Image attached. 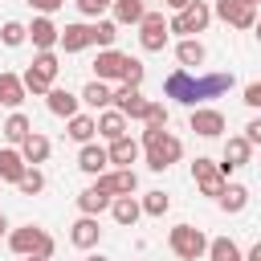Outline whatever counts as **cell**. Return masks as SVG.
<instances>
[{
	"label": "cell",
	"mask_w": 261,
	"mask_h": 261,
	"mask_svg": "<svg viewBox=\"0 0 261 261\" xmlns=\"http://www.w3.org/2000/svg\"><path fill=\"white\" fill-rule=\"evenodd\" d=\"M110 216H114L122 228H135V224H139V216H143L139 196H114V200H110Z\"/></svg>",
	"instance_id": "obj_23"
},
{
	"label": "cell",
	"mask_w": 261,
	"mask_h": 261,
	"mask_svg": "<svg viewBox=\"0 0 261 261\" xmlns=\"http://www.w3.org/2000/svg\"><path fill=\"white\" fill-rule=\"evenodd\" d=\"M212 24V4L208 0H188L175 16H167V33H179V37H196Z\"/></svg>",
	"instance_id": "obj_4"
},
{
	"label": "cell",
	"mask_w": 261,
	"mask_h": 261,
	"mask_svg": "<svg viewBox=\"0 0 261 261\" xmlns=\"http://www.w3.org/2000/svg\"><path fill=\"white\" fill-rule=\"evenodd\" d=\"M245 261H261V241H257V245H253V249L245 253Z\"/></svg>",
	"instance_id": "obj_44"
},
{
	"label": "cell",
	"mask_w": 261,
	"mask_h": 261,
	"mask_svg": "<svg viewBox=\"0 0 261 261\" xmlns=\"http://www.w3.org/2000/svg\"><path fill=\"white\" fill-rule=\"evenodd\" d=\"M163 4H167V8H171V12H179V8H184V4H188V0H163Z\"/></svg>",
	"instance_id": "obj_46"
},
{
	"label": "cell",
	"mask_w": 261,
	"mask_h": 261,
	"mask_svg": "<svg viewBox=\"0 0 261 261\" xmlns=\"http://www.w3.org/2000/svg\"><path fill=\"white\" fill-rule=\"evenodd\" d=\"M245 139H249V143H253V147H261V114H257V118H249V122H245Z\"/></svg>",
	"instance_id": "obj_43"
},
{
	"label": "cell",
	"mask_w": 261,
	"mask_h": 261,
	"mask_svg": "<svg viewBox=\"0 0 261 261\" xmlns=\"http://www.w3.org/2000/svg\"><path fill=\"white\" fill-rule=\"evenodd\" d=\"M192 179H196V188H200L204 196H212V200H216V196L224 192V184H228V179L220 175V163L208 159V155H196V163H192Z\"/></svg>",
	"instance_id": "obj_9"
},
{
	"label": "cell",
	"mask_w": 261,
	"mask_h": 261,
	"mask_svg": "<svg viewBox=\"0 0 261 261\" xmlns=\"http://www.w3.org/2000/svg\"><path fill=\"white\" fill-rule=\"evenodd\" d=\"M237 86V73L232 69H220V73H192V69H184V65H175L167 77H163V94L171 98V102H179V106H204V102H212V98H220V94H228Z\"/></svg>",
	"instance_id": "obj_1"
},
{
	"label": "cell",
	"mask_w": 261,
	"mask_h": 261,
	"mask_svg": "<svg viewBox=\"0 0 261 261\" xmlns=\"http://www.w3.org/2000/svg\"><path fill=\"white\" fill-rule=\"evenodd\" d=\"M0 41H4L8 49H20V45L29 41V24H20V20H4V24H0Z\"/></svg>",
	"instance_id": "obj_35"
},
{
	"label": "cell",
	"mask_w": 261,
	"mask_h": 261,
	"mask_svg": "<svg viewBox=\"0 0 261 261\" xmlns=\"http://www.w3.org/2000/svg\"><path fill=\"white\" fill-rule=\"evenodd\" d=\"M16 188H20V196H41L45 192V171L41 167H24V175L16 179Z\"/></svg>",
	"instance_id": "obj_36"
},
{
	"label": "cell",
	"mask_w": 261,
	"mask_h": 261,
	"mask_svg": "<svg viewBox=\"0 0 261 261\" xmlns=\"http://www.w3.org/2000/svg\"><path fill=\"white\" fill-rule=\"evenodd\" d=\"M249 159H253V143H249L245 135H228V139H224V155H220V175L228 179V175L241 171Z\"/></svg>",
	"instance_id": "obj_12"
},
{
	"label": "cell",
	"mask_w": 261,
	"mask_h": 261,
	"mask_svg": "<svg viewBox=\"0 0 261 261\" xmlns=\"http://www.w3.org/2000/svg\"><path fill=\"white\" fill-rule=\"evenodd\" d=\"M49 151H53V143H49L41 130H29V135L20 139V155H24V163H29V167L45 163V159H49Z\"/></svg>",
	"instance_id": "obj_22"
},
{
	"label": "cell",
	"mask_w": 261,
	"mask_h": 261,
	"mask_svg": "<svg viewBox=\"0 0 261 261\" xmlns=\"http://www.w3.org/2000/svg\"><path fill=\"white\" fill-rule=\"evenodd\" d=\"M188 130H196L200 139H216V135H224V114L216 106H192Z\"/></svg>",
	"instance_id": "obj_13"
},
{
	"label": "cell",
	"mask_w": 261,
	"mask_h": 261,
	"mask_svg": "<svg viewBox=\"0 0 261 261\" xmlns=\"http://www.w3.org/2000/svg\"><path fill=\"white\" fill-rule=\"evenodd\" d=\"M24 4H29V8H37L41 16H53V12H57L65 0H24Z\"/></svg>",
	"instance_id": "obj_42"
},
{
	"label": "cell",
	"mask_w": 261,
	"mask_h": 261,
	"mask_svg": "<svg viewBox=\"0 0 261 261\" xmlns=\"http://www.w3.org/2000/svg\"><path fill=\"white\" fill-rule=\"evenodd\" d=\"M0 237H8V216L0 212Z\"/></svg>",
	"instance_id": "obj_47"
},
{
	"label": "cell",
	"mask_w": 261,
	"mask_h": 261,
	"mask_svg": "<svg viewBox=\"0 0 261 261\" xmlns=\"http://www.w3.org/2000/svg\"><path fill=\"white\" fill-rule=\"evenodd\" d=\"M57 37H61V29L53 24V16H33V24H29V41H33V49L37 53H45V49H53L57 45Z\"/></svg>",
	"instance_id": "obj_16"
},
{
	"label": "cell",
	"mask_w": 261,
	"mask_h": 261,
	"mask_svg": "<svg viewBox=\"0 0 261 261\" xmlns=\"http://www.w3.org/2000/svg\"><path fill=\"white\" fill-rule=\"evenodd\" d=\"M216 204H220L228 216H237V212L249 208V188H245V184H224V192L216 196Z\"/></svg>",
	"instance_id": "obj_29"
},
{
	"label": "cell",
	"mask_w": 261,
	"mask_h": 261,
	"mask_svg": "<svg viewBox=\"0 0 261 261\" xmlns=\"http://www.w3.org/2000/svg\"><path fill=\"white\" fill-rule=\"evenodd\" d=\"M86 261H110V257H102V253H90V257H86Z\"/></svg>",
	"instance_id": "obj_48"
},
{
	"label": "cell",
	"mask_w": 261,
	"mask_h": 261,
	"mask_svg": "<svg viewBox=\"0 0 261 261\" xmlns=\"http://www.w3.org/2000/svg\"><path fill=\"white\" fill-rule=\"evenodd\" d=\"M110 106H114L118 114H126L130 122H143V118H147V106H151V102L143 98V90H139V86H126V82H122L118 90H110Z\"/></svg>",
	"instance_id": "obj_8"
},
{
	"label": "cell",
	"mask_w": 261,
	"mask_h": 261,
	"mask_svg": "<svg viewBox=\"0 0 261 261\" xmlns=\"http://www.w3.org/2000/svg\"><path fill=\"white\" fill-rule=\"evenodd\" d=\"M175 61H179L184 69H196V65H204V61H208V49H204V41H200V37H179V45H175Z\"/></svg>",
	"instance_id": "obj_21"
},
{
	"label": "cell",
	"mask_w": 261,
	"mask_h": 261,
	"mask_svg": "<svg viewBox=\"0 0 261 261\" xmlns=\"http://www.w3.org/2000/svg\"><path fill=\"white\" fill-rule=\"evenodd\" d=\"M147 151V167L151 171H167L171 163H179V155H184V143H179V135H171V130H163L151 147H143Z\"/></svg>",
	"instance_id": "obj_7"
},
{
	"label": "cell",
	"mask_w": 261,
	"mask_h": 261,
	"mask_svg": "<svg viewBox=\"0 0 261 261\" xmlns=\"http://www.w3.org/2000/svg\"><path fill=\"white\" fill-rule=\"evenodd\" d=\"M57 73H61V61H57L53 49H45V53L33 57V65L20 73V82H24V90H29L33 98H45V94L57 86Z\"/></svg>",
	"instance_id": "obj_3"
},
{
	"label": "cell",
	"mask_w": 261,
	"mask_h": 261,
	"mask_svg": "<svg viewBox=\"0 0 261 261\" xmlns=\"http://www.w3.org/2000/svg\"><path fill=\"white\" fill-rule=\"evenodd\" d=\"M45 106H49V114H57V118H73V114L82 110V98L69 94V90H61V86H53V90L45 94Z\"/></svg>",
	"instance_id": "obj_18"
},
{
	"label": "cell",
	"mask_w": 261,
	"mask_h": 261,
	"mask_svg": "<svg viewBox=\"0 0 261 261\" xmlns=\"http://www.w3.org/2000/svg\"><path fill=\"white\" fill-rule=\"evenodd\" d=\"M245 4H253V8H261V0H245Z\"/></svg>",
	"instance_id": "obj_50"
},
{
	"label": "cell",
	"mask_w": 261,
	"mask_h": 261,
	"mask_svg": "<svg viewBox=\"0 0 261 261\" xmlns=\"http://www.w3.org/2000/svg\"><path fill=\"white\" fill-rule=\"evenodd\" d=\"M110 200H114V196H106L98 184H90L86 192H77V212H86V216H102V212L110 208Z\"/></svg>",
	"instance_id": "obj_26"
},
{
	"label": "cell",
	"mask_w": 261,
	"mask_h": 261,
	"mask_svg": "<svg viewBox=\"0 0 261 261\" xmlns=\"http://www.w3.org/2000/svg\"><path fill=\"white\" fill-rule=\"evenodd\" d=\"M143 73H147V69H143V61H139V57H126L122 82H126V86H143Z\"/></svg>",
	"instance_id": "obj_40"
},
{
	"label": "cell",
	"mask_w": 261,
	"mask_h": 261,
	"mask_svg": "<svg viewBox=\"0 0 261 261\" xmlns=\"http://www.w3.org/2000/svg\"><path fill=\"white\" fill-rule=\"evenodd\" d=\"M167 249H171L179 261H200V257L208 253V237H204V228H196V224H175V228L167 232Z\"/></svg>",
	"instance_id": "obj_5"
},
{
	"label": "cell",
	"mask_w": 261,
	"mask_h": 261,
	"mask_svg": "<svg viewBox=\"0 0 261 261\" xmlns=\"http://www.w3.org/2000/svg\"><path fill=\"white\" fill-rule=\"evenodd\" d=\"M114 41H118V20L110 16V20H94L90 24V45H98V49H114Z\"/></svg>",
	"instance_id": "obj_30"
},
{
	"label": "cell",
	"mask_w": 261,
	"mask_h": 261,
	"mask_svg": "<svg viewBox=\"0 0 261 261\" xmlns=\"http://www.w3.org/2000/svg\"><path fill=\"white\" fill-rule=\"evenodd\" d=\"M106 155H110V163H118V167H130V163H139L143 147H139L130 135H122V139H114V143L106 147Z\"/></svg>",
	"instance_id": "obj_25"
},
{
	"label": "cell",
	"mask_w": 261,
	"mask_h": 261,
	"mask_svg": "<svg viewBox=\"0 0 261 261\" xmlns=\"http://www.w3.org/2000/svg\"><path fill=\"white\" fill-rule=\"evenodd\" d=\"M249 33H253V37L261 41V8H257V20H253V29H249Z\"/></svg>",
	"instance_id": "obj_45"
},
{
	"label": "cell",
	"mask_w": 261,
	"mask_h": 261,
	"mask_svg": "<svg viewBox=\"0 0 261 261\" xmlns=\"http://www.w3.org/2000/svg\"><path fill=\"white\" fill-rule=\"evenodd\" d=\"M24 155H20V147H0V179L4 184H16L20 175H24Z\"/></svg>",
	"instance_id": "obj_27"
},
{
	"label": "cell",
	"mask_w": 261,
	"mask_h": 261,
	"mask_svg": "<svg viewBox=\"0 0 261 261\" xmlns=\"http://www.w3.org/2000/svg\"><path fill=\"white\" fill-rule=\"evenodd\" d=\"M8 249L16 257H53L57 253V241L41 224H20V228H8Z\"/></svg>",
	"instance_id": "obj_2"
},
{
	"label": "cell",
	"mask_w": 261,
	"mask_h": 261,
	"mask_svg": "<svg viewBox=\"0 0 261 261\" xmlns=\"http://www.w3.org/2000/svg\"><path fill=\"white\" fill-rule=\"evenodd\" d=\"M77 167H82L86 175H102V171L110 167L106 147H102V143H94V139H90V143H82V147H77Z\"/></svg>",
	"instance_id": "obj_17"
},
{
	"label": "cell",
	"mask_w": 261,
	"mask_h": 261,
	"mask_svg": "<svg viewBox=\"0 0 261 261\" xmlns=\"http://www.w3.org/2000/svg\"><path fill=\"white\" fill-rule=\"evenodd\" d=\"M241 102H245L249 110H261V77H257V82H249V86L241 90Z\"/></svg>",
	"instance_id": "obj_41"
},
{
	"label": "cell",
	"mask_w": 261,
	"mask_h": 261,
	"mask_svg": "<svg viewBox=\"0 0 261 261\" xmlns=\"http://www.w3.org/2000/svg\"><path fill=\"white\" fill-rule=\"evenodd\" d=\"M73 4H77V12H82V16L98 20L102 12H110V4H114V0H73Z\"/></svg>",
	"instance_id": "obj_39"
},
{
	"label": "cell",
	"mask_w": 261,
	"mask_h": 261,
	"mask_svg": "<svg viewBox=\"0 0 261 261\" xmlns=\"http://www.w3.org/2000/svg\"><path fill=\"white\" fill-rule=\"evenodd\" d=\"M98 241H102V224H98V216H77L73 224H69V245L73 249H98Z\"/></svg>",
	"instance_id": "obj_15"
},
{
	"label": "cell",
	"mask_w": 261,
	"mask_h": 261,
	"mask_svg": "<svg viewBox=\"0 0 261 261\" xmlns=\"http://www.w3.org/2000/svg\"><path fill=\"white\" fill-rule=\"evenodd\" d=\"M126 57H130V53H118V49H98V57H94V77H98V82H122Z\"/></svg>",
	"instance_id": "obj_14"
},
{
	"label": "cell",
	"mask_w": 261,
	"mask_h": 261,
	"mask_svg": "<svg viewBox=\"0 0 261 261\" xmlns=\"http://www.w3.org/2000/svg\"><path fill=\"white\" fill-rule=\"evenodd\" d=\"M167 118H171V114H167V106H163V102H151V106H147L143 126H159V130H167Z\"/></svg>",
	"instance_id": "obj_38"
},
{
	"label": "cell",
	"mask_w": 261,
	"mask_h": 261,
	"mask_svg": "<svg viewBox=\"0 0 261 261\" xmlns=\"http://www.w3.org/2000/svg\"><path fill=\"white\" fill-rule=\"evenodd\" d=\"M29 98V90H24V82H20V73H8V69H0V106H8V110H20V102Z\"/></svg>",
	"instance_id": "obj_20"
},
{
	"label": "cell",
	"mask_w": 261,
	"mask_h": 261,
	"mask_svg": "<svg viewBox=\"0 0 261 261\" xmlns=\"http://www.w3.org/2000/svg\"><path fill=\"white\" fill-rule=\"evenodd\" d=\"M0 130H4V139H8L12 147H20V139H24L29 130H33V122H29V114H20V110H12V114L4 118V126H0Z\"/></svg>",
	"instance_id": "obj_32"
},
{
	"label": "cell",
	"mask_w": 261,
	"mask_h": 261,
	"mask_svg": "<svg viewBox=\"0 0 261 261\" xmlns=\"http://www.w3.org/2000/svg\"><path fill=\"white\" fill-rule=\"evenodd\" d=\"M110 12H114V20H118V24H139V20H143V12H147V4H143V0H114V4H110Z\"/></svg>",
	"instance_id": "obj_33"
},
{
	"label": "cell",
	"mask_w": 261,
	"mask_h": 261,
	"mask_svg": "<svg viewBox=\"0 0 261 261\" xmlns=\"http://www.w3.org/2000/svg\"><path fill=\"white\" fill-rule=\"evenodd\" d=\"M57 45L65 49V53H82V49H90V24H65L61 29V37H57Z\"/></svg>",
	"instance_id": "obj_28"
},
{
	"label": "cell",
	"mask_w": 261,
	"mask_h": 261,
	"mask_svg": "<svg viewBox=\"0 0 261 261\" xmlns=\"http://www.w3.org/2000/svg\"><path fill=\"white\" fill-rule=\"evenodd\" d=\"M139 204H143V216H163V212L171 208L167 192H143V196H139Z\"/></svg>",
	"instance_id": "obj_37"
},
{
	"label": "cell",
	"mask_w": 261,
	"mask_h": 261,
	"mask_svg": "<svg viewBox=\"0 0 261 261\" xmlns=\"http://www.w3.org/2000/svg\"><path fill=\"white\" fill-rule=\"evenodd\" d=\"M212 16H220L224 24H232V29L249 33V29H253V20H257V8H253V4H245V0H216V4H212Z\"/></svg>",
	"instance_id": "obj_11"
},
{
	"label": "cell",
	"mask_w": 261,
	"mask_h": 261,
	"mask_svg": "<svg viewBox=\"0 0 261 261\" xmlns=\"http://www.w3.org/2000/svg\"><path fill=\"white\" fill-rule=\"evenodd\" d=\"M208 261H245V253L237 249V241H228V237H216V241H208V253H204Z\"/></svg>",
	"instance_id": "obj_34"
},
{
	"label": "cell",
	"mask_w": 261,
	"mask_h": 261,
	"mask_svg": "<svg viewBox=\"0 0 261 261\" xmlns=\"http://www.w3.org/2000/svg\"><path fill=\"white\" fill-rule=\"evenodd\" d=\"M94 184H98L106 196H135V192H139L135 167H106L102 175H94Z\"/></svg>",
	"instance_id": "obj_10"
},
{
	"label": "cell",
	"mask_w": 261,
	"mask_h": 261,
	"mask_svg": "<svg viewBox=\"0 0 261 261\" xmlns=\"http://www.w3.org/2000/svg\"><path fill=\"white\" fill-rule=\"evenodd\" d=\"M20 261H49V257H20Z\"/></svg>",
	"instance_id": "obj_49"
},
{
	"label": "cell",
	"mask_w": 261,
	"mask_h": 261,
	"mask_svg": "<svg viewBox=\"0 0 261 261\" xmlns=\"http://www.w3.org/2000/svg\"><path fill=\"white\" fill-rule=\"evenodd\" d=\"M139 29V49L143 53H163L167 49V41H171V33H167V16L163 12H143V20L135 24Z\"/></svg>",
	"instance_id": "obj_6"
},
{
	"label": "cell",
	"mask_w": 261,
	"mask_h": 261,
	"mask_svg": "<svg viewBox=\"0 0 261 261\" xmlns=\"http://www.w3.org/2000/svg\"><path fill=\"white\" fill-rule=\"evenodd\" d=\"M77 98H82V106H90V110H106V106H110V82H98V77H94V82H86V90H82Z\"/></svg>",
	"instance_id": "obj_31"
},
{
	"label": "cell",
	"mask_w": 261,
	"mask_h": 261,
	"mask_svg": "<svg viewBox=\"0 0 261 261\" xmlns=\"http://www.w3.org/2000/svg\"><path fill=\"white\" fill-rule=\"evenodd\" d=\"M94 118H98V139H106V143L122 139V135H126V126H130V118H126V114H118V110H110V106H106V110H98Z\"/></svg>",
	"instance_id": "obj_19"
},
{
	"label": "cell",
	"mask_w": 261,
	"mask_h": 261,
	"mask_svg": "<svg viewBox=\"0 0 261 261\" xmlns=\"http://www.w3.org/2000/svg\"><path fill=\"white\" fill-rule=\"evenodd\" d=\"M65 135H69V139H73V143L82 147V143L98 139V118H94V114H82V110H77L73 118H65Z\"/></svg>",
	"instance_id": "obj_24"
}]
</instances>
